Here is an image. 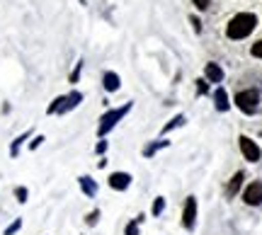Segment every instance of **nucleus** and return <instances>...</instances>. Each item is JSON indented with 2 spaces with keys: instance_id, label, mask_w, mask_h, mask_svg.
I'll return each instance as SVG.
<instances>
[{
  "instance_id": "obj_1",
  "label": "nucleus",
  "mask_w": 262,
  "mask_h": 235,
  "mask_svg": "<svg viewBox=\"0 0 262 235\" xmlns=\"http://www.w3.org/2000/svg\"><path fill=\"white\" fill-rule=\"evenodd\" d=\"M257 27V15L253 12H238L235 17H231V22L226 25V37L238 41V39L250 37Z\"/></svg>"
},
{
  "instance_id": "obj_2",
  "label": "nucleus",
  "mask_w": 262,
  "mask_h": 235,
  "mask_svg": "<svg viewBox=\"0 0 262 235\" xmlns=\"http://www.w3.org/2000/svg\"><path fill=\"white\" fill-rule=\"evenodd\" d=\"M134 109V102H126V104H122V107H114V109H107V112L100 116V124H97V136L100 138H104L110 131H114L117 129V124L122 122L124 116Z\"/></svg>"
},
{
  "instance_id": "obj_3",
  "label": "nucleus",
  "mask_w": 262,
  "mask_h": 235,
  "mask_svg": "<svg viewBox=\"0 0 262 235\" xmlns=\"http://www.w3.org/2000/svg\"><path fill=\"white\" fill-rule=\"evenodd\" d=\"M235 107L243 114H255L260 109V92L257 90H241L235 95Z\"/></svg>"
},
{
  "instance_id": "obj_4",
  "label": "nucleus",
  "mask_w": 262,
  "mask_h": 235,
  "mask_svg": "<svg viewBox=\"0 0 262 235\" xmlns=\"http://www.w3.org/2000/svg\"><path fill=\"white\" fill-rule=\"evenodd\" d=\"M238 146H241V153H243V158L248 160V162H260L262 151L250 136H241V138H238Z\"/></svg>"
},
{
  "instance_id": "obj_5",
  "label": "nucleus",
  "mask_w": 262,
  "mask_h": 235,
  "mask_svg": "<svg viewBox=\"0 0 262 235\" xmlns=\"http://www.w3.org/2000/svg\"><path fill=\"white\" fill-rule=\"evenodd\" d=\"M196 226V197H187L185 206H182V228L185 230H194Z\"/></svg>"
},
{
  "instance_id": "obj_6",
  "label": "nucleus",
  "mask_w": 262,
  "mask_h": 235,
  "mask_svg": "<svg viewBox=\"0 0 262 235\" xmlns=\"http://www.w3.org/2000/svg\"><path fill=\"white\" fill-rule=\"evenodd\" d=\"M243 201L248 206H260L262 204V182L260 179H253V182L243 189Z\"/></svg>"
},
{
  "instance_id": "obj_7",
  "label": "nucleus",
  "mask_w": 262,
  "mask_h": 235,
  "mask_svg": "<svg viewBox=\"0 0 262 235\" xmlns=\"http://www.w3.org/2000/svg\"><path fill=\"white\" fill-rule=\"evenodd\" d=\"M131 182H134V177H131L129 172H112L110 179H107L110 189H114V192H126L131 187Z\"/></svg>"
},
{
  "instance_id": "obj_8",
  "label": "nucleus",
  "mask_w": 262,
  "mask_h": 235,
  "mask_svg": "<svg viewBox=\"0 0 262 235\" xmlns=\"http://www.w3.org/2000/svg\"><path fill=\"white\" fill-rule=\"evenodd\" d=\"M204 76H206V83H221L224 80V68L214 63V61H209L204 66Z\"/></svg>"
},
{
  "instance_id": "obj_9",
  "label": "nucleus",
  "mask_w": 262,
  "mask_h": 235,
  "mask_svg": "<svg viewBox=\"0 0 262 235\" xmlns=\"http://www.w3.org/2000/svg\"><path fill=\"white\" fill-rule=\"evenodd\" d=\"M185 124H187V116H185V114H175V116L160 129V138H165V136H168L170 131H175V129H182Z\"/></svg>"
},
{
  "instance_id": "obj_10",
  "label": "nucleus",
  "mask_w": 262,
  "mask_h": 235,
  "mask_svg": "<svg viewBox=\"0 0 262 235\" xmlns=\"http://www.w3.org/2000/svg\"><path fill=\"white\" fill-rule=\"evenodd\" d=\"M102 87L107 90V92H117L119 87H122V78L117 76L114 70H107L102 76Z\"/></svg>"
},
{
  "instance_id": "obj_11",
  "label": "nucleus",
  "mask_w": 262,
  "mask_h": 235,
  "mask_svg": "<svg viewBox=\"0 0 262 235\" xmlns=\"http://www.w3.org/2000/svg\"><path fill=\"white\" fill-rule=\"evenodd\" d=\"M80 102H83V92H78V90L68 92V95H66V100H63V107H61V112H58V114H68L71 109H75Z\"/></svg>"
},
{
  "instance_id": "obj_12",
  "label": "nucleus",
  "mask_w": 262,
  "mask_h": 235,
  "mask_svg": "<svg viewBox=\"0 0 262 235\" xmlns=\"http://www.w3.org/2000/svg\"><path fill=\"white\" fill-rule=\"evenodd\" d=\"M243 179H245V172H235L233 177L228 179V184H226V197H235L241 187H243Z\"/></svg>"
},
{
  "instance_id": "obj_13",
  "label": "nucleus",
  "mask_w": 262,
  "mask_h": 235,
  "mask_svg": "<svg viewBox=\"0 0 262 235\" xmlns=\"http://www.w3.org/2000/svg\"><path fill=\"white\" fill-rule=\"evenodd\" d=\"M214 107L219 109V112H228V109H231L228 92H226L224 87H216V92H214Z\"/></svg>"
},
{
  "instance_id": "obj_14",
  "label": "nucleus",
  "mask_w": 262,
  "mask_h": 235,
  "mask_svg": "<svg viewBox=\"0 0 262 235\" xmlns=\"http://www.w3.org/2000/svg\"><path fill=\"white\" fill-rule=\"evenodd\" d=\"M170 146V141H165V138H158V141H153V143H148V146H143V151H141V155L143 158H153L158 151H163V148H168Z\"/></svg>"
},
{
  "instance_id": "obj_15",
  "label": "nucleus",
  "mask_w": 262,
  "mask_h": 235,
  "mask_svg": "<svg viewBox=\"0 0 262 235\" xmlns=\"http://www.w3.org/2000/svg\"><path fill=\"white\" fill-rule=\"evenodd\" d=\"M78 184H80V189H83L85 197L93 199L95 194H97V182H95L93 177H88V175H83V177H78Z\"/></svg>"
},
{
  "instance_id": "obj_16",
  "label": "nucleus",
  "mask_w": 262,
  "mask_h": 235,
  "mask_svg": "<svg viewBox=\"0 0 262 235\" xmlns=\"http://www.w3.org/2000/svg\"><path fill=\"white\" fill-rule=\"evenodd\" d=\"M29 136H32V131H25V133H19L17 138L12 141V146H10V155H12V158H17L19 155V148L25 146V141H29Z\"/></svg>"
},
{
  "instance_id": "obj_17",
  "label": "nucleus",
  "mask_w": 262,
  "mask_h": 235,
  "mask_svg": "<svg viewBox=\"0 0 262 235\" xmlns=\"http://www.w3.org/2000/svg\"><path fill=\"white\" fill-rule=\"evenodd\" d=\"M143 218H146V214H139L134 221H129L126 228H124V233L126 235H139V228H141V223H143Z\"/></svg>"
},
{
  "instance_id": "obj_18",
  "label": "nucleus",
  "mask_w": 262,
  "mask_h": 235,
  "mask_svg": "<svg viewBox=\"0 0 262 235\" xmlns=\"http://www.w3.org/2000/svg\"><path fill=\"white\" fill-rule=\"evenodd\" d=\"M163 211H165V197H156L153 201V206H150V216H163Z\"/></svg>"
},
{
  "instance_id": "obj_19",
  "label": "nucleus",
  "mask_w": 262,
  "mask_h": 235,
  "mask_svg": "<svg viewBox=\"0 0 262 235\" xmlns=\"http://www.w3.org/2000/svg\"><path fill=\"white\" fill-rule=\"evenodd\" d=\"M63 100H66V95H61V97H56L54 102L49 104V107H47V114H49V116H51V114H58V112H61V107H63Z\"/></svg>"
},
{
  "instance_id": "obj_20",
  "label": "nucleus",
  "mask_w": 262,
  "mask_h": 235,
  "mask_svg": "<svg viewBox=\"0 0 262 235\" xmlns=\"http://www.w3.org/2000/svg\"><path fill=\"white\" fill-rule=\"evenodd\" d=\"M15 199H17L19 204H25L29 199V189L27 187H15Z\"/></svg>"
},
{
  "instance_id": "obj_21",
  "label": "nucleus",
  "mask_w": 262,
  "mask_h": 235,
  "mask_svg": "<svg viewBox=\"0 0 262 235\" xmlns=\"http://www.w3.org/2000/svg\"><path fill=\"white\" fill-rule=\"evenodd\" d=\"M97 221H100V208H95V211H90L88 216H85V223L93 228V226H97Z\"/></svg>"
},
{
  "instance_id": "obj_22",
  "label": "nucleus",
  "mask_w": 262,
  "mask_h": 235,
  "mask_svg": "<svg viewBox=\"0 0 262 235\" xmlns=\"http://www.w3.org/2000/svg\"><path fill=\"white\" fill-rule=\"evenodd\" d=\"M83 58H80V61H78V63H75V68H73V73H71V78H68V80H71V83H78V78H80V73H83Z\"/></svg>"
},
{
  "instance_id": "obj_23",
  "label": "nucleus",
  "mask_w": 262,
  "mask_h": 235,
  "mask_svg": "<svg viewBox=\"0 0 262 235\" xmlns=\"http://www.w3.org/2000/svg\"><path fill=\"white\" fill-rule=\"evenodd\" d=\"M19 228H22V218H15V221H12V223L5 228V235H15Z\"/></svg>"
},
{
  "instance_id": "obj_24",
  "label": "nucleus",
  "mask_w": 262,
  "mask_h": 235,
  "mask_svg": "<svg viewBox=\"0 0 262 235\" xmlns=\"http://www.w3.org/2000/svg\"><path fill=\"white\" fill-rule=\"evenodd\" d=\"M206 92H209V85H206L204 78H199L196 80V95H206Z\"/></svg>"
},
{
  "instance_id": "obj_25",
  "label": "nucleus",
  "mask_w": 262,
  "mask_h": 235,
  "mask_svg": "<svg viewBox=\"0 0 262 235\" xmlns=\"http://www.w3.org/2000/svg\"><path fill=\"white\" fill-rule=\"evenodd\" d=\"M107 146H110V143L104 141V138H100L97 146H95V153H97V155H104V153H107Z\"/></svg>"
},
{
  "instance_id": "obj_26",
  "label": "nucleus",
  "mask_w": 262,
  "mask_h": 235,
  "mask_svg": "<svg viewBox=\"0 0 262 235\" xmlns=\"http://www.w3.org/2000/svg\"><path fill=\"white\" fill-rule=\"evenodd\" d=\"M47 141V138H44V136H34V138H32V141H29V151H37L39 146H41V143Z\"/></svg>"
},
{
  "instance_id": "obj_27",
  "label": "nucleus",
  "mask_w": 262,
  "mask_h": 235,
  "mask_svg": "<svg viewBox=\"0 0 262 235\" xmlns=\"http://www.w3.org/2000/svg\"><path fill=\"white\" fill-rule=\"evenodd\" d=\"M250 54H253L255 58H262V39L253 44V49H250Z\"/></svg>"
},
{
  "instance_id": "obj_28",
  "label": "nucleus",
  "mask_w": 262,
  "mask_h": 235,
  "mask_svg": "<svg viewBox=\"0 0 262 235\" xmlns=\"http://www.w3.org/2000/svg\"><path fill=\"white\" fill-rule=\"evenodd\" d=\"M192 3H194V8L199 10V12H204V10L211 5V0H192Z\"/></svg>"
},
{
  "instance_id": "obj_29",
  "label": "nucleus",
  "mask_w": 262,
  "mask_h": 235,
  "mask_svg": "<svg viewBox=\"0 0 262 235\" xmlns=\"http://www.w3.org/2000/svg\"><path fill=\"white\" fill-rule=\"evenodd\" d=\"M189 22H192V27H194V32L199 34V32H202V22H199V17H196V15H192V17H189Z\"/></svg>"
}]
</instances>
